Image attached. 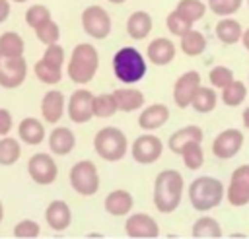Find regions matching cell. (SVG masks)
<instances>
[{
  "label": "cell",
  "instance_id": "cell-30",
  "mask_svg": "<svg viewBox=\"0 0 249 239\" xmlns=\"http://www.w3.org/2000/svg\"><path fill=\"white\" fill-rule=\"evenodd\" d=\"M216 103H218V93L214 91V87L200 85L198 91H196L195 97H193L191 107H193L196 113H210V111H214Z\"/></svg>",
  "mask_w": 249,
  "mask_h": 239
},
{
  "label": "cell",
  "instance_id": "cell-7",
  "mask_svg": "<svg viewBox=\"0 0 249 239\" xmlns=\"http://www.w3.org/2000/svg\"><path fill=\"white\" fill-rule=\"evenodd\" d=\"M111 27H113L111 16L103 6L93 4V6H88L82 12V29L91 39H95V41L107 39L109 33H111Z\"/></svg>",
  "mask_w": 249,
  "mask_h": 239
},
{
  "label": "cell",
  "instance_id": "cell-8",
  "mask_svg": "<svg viewBox=\"0 0 249 239\" xmlns=\"http://www.w3.org/2000/svg\"><path fill=\"white\" fill-rule=\"evenodd\" d=\"M27 173L35 185H53L58 177V165L47 152H37L27 161Z\"/></svg>",
  "mask_w": 249,
  "mask_h": 239
},
{
  "label": "cell",
  "instance_id": "cell-39",
  "mask_svg": "<svg viewBox=\"0 0 249 239\" xmlns=\"http://www.w3.org/2000/svg\"><path fill=\"white\" fill-rule=\"evenodd\" d=\"M35 35H37V39H39L45 47H47V45H54V43H58V39H60V27H58L56 21L49 19V21H45L43 25H39V27L35 29Z\"/></svg>",
  "mask_w": 249,
  "mask_h": 239
},
{
  "label": "cell",
  "instance_id": "cell-14",
  "mask_svg": "<svg viewBox=\"0 0 249 239\" xmlns=\"http://www.w3.org/2000/svg\"><path fill=\"white\" fill-rule=\"evenodd\" d=\"M243 134L237 128H226L222 130L214 142H212V154L218 159H231L241 148H243Z\"/></svg>",
  "mask_w": 249,
  "mask_h": 239
},
{
  "label": "cell",
  "instance_id": "cell-27",
  "mask_svg": "<svg viewBox=\"0 0 249 239\" xmlns=\"http://www.w3.org/2000/svg\"><path fill=\"white\" fill-rule=\"evenodd\" d=\"M33 74L35 78L41 82V84H47V85H54L62 80V66H56V64H51L47 62L45 58H39L35 64H33Z\"/></svg>",
  "mask_w": 249,
  "mask_h": 239
},
{
  "label": "cell",
  "instance_id": "cell-47",
  "mask_svg": "<svg viewBox=\"0 0 249 239\" xmlns=\"http://www.w3.org/2000/svg\"><path fill=\"white\" fill-rule=\"evenodd\" d=\"M243 126H245V128H249V107L243 111Z\"/></svg>",
  "mask_w": 249,
  "mask_h": 239
},
{
  "label": "cell",
  "instance_id": "cell-48",
  "mask_svg": "<svg viewBox=\"0 0 249 239\" xmlns=\"http://www.w3.org/2000/svg\"><path fill=\"white\" fill-rule=\"evenodd\" d=\"M4 222V204H2V200H0V223Z\"/></svg>",
  "mask_w": 249,
  "mask_h": 239
},
{
  "label": "cell",
  "instance_id": "cell-25",
  "mask_svg": "<svg viewBox=\"0 0 249 239\" xmlns=\"http://www.w3.org/2000/svg\"><path fill=\"white\" fill-rule=\"evenodd\" d=\"M113 95L117 99L119 111L123 113H132L144 107V93L136 87H119L113 91Z\"/></svg>",
  "mask_w": 249,
  "mask_h": 239
},
{
  "label": "cell",
  "instance_id": "cell-9",
  "mask_svg": "<svg viewBox=\"0 0 249 239\" xmlns=\"http://www.w3.org/2000/svg\"><path fill=\"white\" fill-rule=\"evenodd\" d=\"M27 78V62L23 56H8L0 52V87L16 89Z\"/></svg>",
  "mask_w": 249,
  "mask_h": 239
},
{
  "label": "cell",
  "instance_id": "cell-2",
  "mask_svg": "<svg viewBox=\"0 0 249 239\" xmlns=\"http://www.w3.org/2000/svg\"><path fill=\"white\" fill-rule=\"evenodd\" d=\"M99 68V52L91 43H78L68 58L66 74L74 84H89Z\"/></svg>",
  "mask_w": 249,
  "mask_h": 239
},
{
  "label": "cell",
  "instance_id": "cell-51",
  "mask_svg": "<svg viewBox=\"0 0 249 239\" xmlns=\"http://www.w3.org/2000/svg\"><path fill=\"white\" fill-rule=\"evenodd\" d=\"M247 6H249V0H247Z\"/></svg>",
  "mask_w": 249,
  "mask_h": 239
},
{
  "label": "cell",
  "instance_id": "cell-13",
  "mask_svg": "<svg viewBox=\"0 0 249 239\" xmlns=\"http://www.w3.org/2000/svg\"><path fill=\"white\" fill-rule=\"evenodd\" d=\"M200 87V74L196 70H189L181 74L173 84V101L179 109H187L193 103L195 93Z\"/></svg>",
  "mask_w": 249,
  "mask_h": 239
},
{
  "label": "cell",
  "instance_id": "cell-22",
  "mask_svg": "<svg viewBox=\"0 0 249 239\" xmlns=\"http://www.w3.org/2000/svg\"><path fill=\"white\" fill-rule=\"evenodd\" d=\"M49 150L54 155H68L76 148V134L66 126H56L49 134Z\"/></svg>",
  "mask_w": 249,
  "mask_h": 239
},
{
  "label": "cell",
  "instance_id": "cell-26",
  "mask_svg": "<svg viewBox=\"0 0 249 239\" xmlns=\"http://www.w3.org/2000/svg\"><path fill=\"white\" fill-rule=\"evenodd\" d=\"M216 37L220 43L224 45H235L237 41H241L243 37V29H241V23L237 19H231V17H224L216 23Z\"/></svg>",
  "mask_w": 249,
  "mask_h": 239
},
{
  "label": "cell",
  "instance_id": "cell-23",
  "mask_svg": "<svg viewBox=\"0 0 249 239\" xmlns=\"http://www.w3.org/2000/svg\"><path fill=\"white\" fill-rule=\"evenodd\" d=\"M152 27H154L152 16H150L148 12H144V10L132 12V14L128 16V19H126V33H128V37L134 39V41L146 39V37L150 35Z\"/></svg>",
  "mask_w": 249,
  "mask_h": 239
},
{
  "label": "cell",
  "instance_id": "cell-16",
  "mask_svg": "<svg viewBox=\"0 0 249 239\" xmlns=\"http://www.w3.org/2000/svg\"><path fill=\"white\" fill-rule=\"evenodd\" d=\"M64 111H66V99H64L62 91L51 89L43 95V99H41V117L47 124H56L62 119Z\"/></svg>",
  "mask_w": 249,
  "mask_h": 239
},
{
  "label": "cell",
  "instance_id": "cell-20",
  "mask_svg": "<svg viewBox=\"0 0 249 239\" xmlns=\"http://www.w3.org/2000/svg\"><path fill=\"white\" fill-rule=\"evenodd\" d=\"M47 132H45V122L37 117H25L18 124V138L27 144V146H39L43 144Z\"/></svg>",
  "mask_w": 249,
  "mask_h": 239
},
{
  "label": "cell",
  "instance_id": "cell-1",
  "mask_svg": "<svg viewBox=\"0 0 249 239\" xmlns=\"http://www.w3.org/2000/svg\"><path fill=\"white\" fill-rule=\"evenodd\" d=\"M185 190L183 175L175 169H163L154 181V206L161 214H171L179 208Z\"/></svg>",
  "mask_w": 249,
  "mask_h": 239
},
{
  "label": "cell",
  "instance_id": "cell-10",
  "mask_svg": "<svg viewBox=\"0 0 249 239\" xmlns=\"http://www.w3.org/2000/svg\"><path fill=\"white\" fill-rule=\"evenodd\" d=\"M130 154H132V159L140 165H152L156 163L161 154H163V142L152 134V132H146V134H140L138 138H134L132 146H130Z\"/></svg>",
  "mask_w": 249,
  "mask_h": 239
},
{
  "label": "cell",
  "instance_id": "cell-24",
  "mask_svg": "<svg viewBox=\"0 0 249 239\" xmlns=\"http://www.w3.org/2000/svg\"><path fill=\"white\" fill-rule=\"evenodd\" d=\"M202 136H204V134H202V128H200V126L189 124V126H183V128L175 130V132L169 136L167 146H169V150H171L173 154H179V155H181V152H183L185 146H189L191 142H202Z\"/></svg>",
  "mask_w": 249,
  "mask_h": 239
},
{
  "label": "cell",
  "instance_id": "cell-5",
  "mask_svg": "<svg viewBox=\"0 0 249 239\" xmlns=\"http://www.w3.org/2000/svg\"><path fill=\"white\" fill-rule=\"evenodd\" d=\"M93 150L105 161H121L128 150L126 134L117 126H103L93 136Z\"/></svg>",
  "mask_w": 249,
  "mask_h": 239
},
{
  "label": "cell",
  "instance_id": "cell-46",
  "mask_svg": "<svg viewBox=\"0 0 249 239\" xmlns=\"http://www.w3.org/2000/svg\"><path fill=\"white\" fill-rule=\"evenodd\" d=\"M241 41H243V47L249 51V27L243 31V37H241Z\"/></svg>",
  "mask_w": 249,
  "mask_h": 239
},
{
  "label": "cell",
  "instance_id": "cell-18",
  "mask_svg": "<svg viewBox=\"0 0 249 239\" xmlns=\"http://www.w3.org/2000/svg\"><path fill=\"white\" fill-rule=\"evenodd\" d=\"M167 120H169V109L163 103H152L144 107L142 113L138 115V126L146 132H154L161 128Z\"/></svg>",
  "mask_w": 249,
  "mask_h": 239
},
{
  "label": "cell",
  "instance_id": "cell-35",
  "mask_svg": "<svg viewBox=\"0 0 249 239\" xmlns=\"http://www.w3.org/2000/svg\"><path fill=\"white\" fill-rule=\"evenodd\" d=\"M206 8H208V4H204V2H200V0H179V4L175 6V10H177L183 17H187L189 21H193V23L204 17Z\"/></svg>",
  "mask_w": 249,
  "mask_h": 239
},
{
  "label": "cell",
  "instance_id": "cell-33",
  "mask_svg": "<svg viewBox=\"0 0 249 239\" xmlns=\"http://www.w3.org/2000/svg\"><path fill=\"white\" fill-rule=\"evenodd\" d=\"M222 101H224V105H228V107H237V105H241L243 101H245V97H247V87H245V84L243 82H239V80H233V82H230L224 89H222Z\"/></svg>",
  "mask_w": 249,
  "mask_h": 239
},
{
  "label": "cell",
  "instance_id": "cell-40",
  "mask_svg": "<svg viewBox=\"0 0 249 239\" xmlns=\"http://www.w3.org/2000/svg\"><path fill=\"white\" fill-rule=\"evenodd\" d=\"M241 4H243V0H208L210 12L216 16H222V17L233 16L241 8Z\"/></svg>",
  "mask_w": 249,
  "mask_h": 239
},
{
  "label": "cell",
  "instance_id": "cell-42",
  "mask_svg": "<svg viewBox=\"0 0 249 239\" xmlns=\"http://www.w3.org/2000/svg\"><path fill=\"white\" fill-rule=\"evenodd\" d=\"M41 235V225L33 220H21L14 225V237L19 239H35Z\"/></svg>",
  "mask_w": 249,
  "mask_h": 239
},
{
  "label": "cell",
  "instance_id": "cell-21",
  "mask_svg": "<svg viewBox=\"0 0 249 239\" xmlns=\"http://www.w3.org/2000/svg\"><path fill=\"white\" fill-rule=\"evenodd\" d=\"M103 206H105V212L109 216H115V218H121V216H126L130 214L132 206H134V198L128 190L124 188H115L111 190L105 200H103Z\"/></svg>",
  "mask_w": 249,
  "mask_h": 239
},
{
  "label": "cell",
  "instance_id": "cell-45",
  "mask_svg": "<svg viewBox=\"0 0 249 239\" xmlns=\"http://www.w3.org/2000/svg\"><path fill=\"white\" fill-rule=\"evenodd\" d=\"M10 12H12L10 0H0V23H4L10 17Z\"/></svg>",
  "mask_w": 249,
  "mask_h": 239
},
{
  "label": "cell",
  "instance_id": "cell-12",
  "mask_svg": "<svg viewBox=\"0 0 249 239\" xmlns=\"http://www.w3.org/2000/svg\"><path fill=\"white\" fill-rule=\"evenodd\" d=\"M226 198L231 206L249 204V163L233 169L230 177V185L226 188Z\"/></svg>",
  "mask_w": 249,
  "mask_h": 239
},
{
  "label": "cell",
  "instance_id": "cell-28",
  "mask_svg": "<svg viewBox=\"0 0 249 239\" xmlns=\"http://www.w3.org/2000/svg\"><path fill=\"white\" fill-rule=\"evenodd\" d=\"M179 47H181L183 54H187V56H200L206 51V37L200 31L191 29L181 37Z\"/></svg>",
  "mask_w": 249,
  "mask_h": 239
},
{
  "label": "cell",
  "instance_id": "cell-17",
  "mask_svg": "<svg viewBox=\"0 0 249 239\" xmlns=\"http://www.w3.org/2000/svg\"><path fill=\"white\" fill-rule=\"evenodd\" d=\"M45 222L53 231H66L72 223V210L64 200H53L45 208Z\"/></svg>",
  "mask_w": 249,
  "mask_h": 239
},
{
  "label": "cell",
  "instance_id": "cell-50",
  "mask_svg": "<svg viewBox=\"0 0 249 239\" xmlns=\"http://www.w3.org/2000/svg\"><path fill=\"white\" fill-rule=\"evenodd\" d=\"M12 2H16V4H25V2H29V0H12Z\"/></svg>",
  "mask_w": 249,
  "mask_h": 239
},
{
  "label": "cell",
  "instance_id": "cell-37",
  "mask_svg": "<svg viewBox=\"0 0 249 239\" xmlns=\"http://www.w3.org/2000/svg\"><path fill=\"white\" fill-rule=\"evenodd\" d=\"M53 19L51 17V10L43 4H33L25 10V23L31 27V29H37L39 25H43L45 21Z\"/></svg>",
  "mask_w": 249,
  "mask_h": 239
},
{
  "label": "cell",
  "instance_id": "cell-32",
  "mask_svg": "<svg viewBox=\"0 0 249 239\" xmlns=\"http://www.w3.org/2000/svg\"><path fill=\"white\" fill-rule=\"evenodd\" d=\"M23 51H25V43L19 33L4 31L0 35V52H4L8 56H23Z\"/></svg>",
  "mask_w": 249,
  "mask_h": 239
},
{
  "label": "cell",
  "instance_id": "cell-15",
  "mask_svg": "<svg viewBox=\"0 0 249 239\" xmlns=\"http://www.w3.org/2000/svg\"><path fill=\"white\" fill-rule=\"evenodd\" d=\"M124 233L132 239H154L160 235V225L150 214L138 212V214H132L126 218Z\"/></svg>",
  "mask_w": 249,
  "mask_h": 239
},
{
  "label": "cell",
  "instance_id": "cell-19",
  "mask_svg": "<svg viewBox=\"0 0 249 239\" xmlns=\"http://www.w3.org/2000/svg\"><path fill=\"white\" fill-rule=\"evenodd\" d=\"M175 52H177V49H175L173 41L167 39V37H156L154 41H150V45H148V49H146L148 60H150L152 64H156V66H165V64H169V62L175 58Z\"/></svg>",
  "mask_w": 249,
  "mask_h": 239
},
{
  "label": "cell",
  "instance_id": "cell-43",
  "mask_svg": "<svg viewBox=\"0 0 249 239\" xmlns=\"http://www.w3.org/2000/svg\"><path fill=\"white\" fill-rule=\"evenodd\" d=\"M41 58H45L47 62H51V64H56V66H62L64 64V49H62V45H58V43H54V45H47V49H45V52H43V56Z\"/></svg>",
  "mask_w": 249,
  "mask_h": 239
},
{
  "label": "cell",
  "instance_id": "cell-34",
  "mask_svg": "<svg viewBox=\"0 0 249 239\" xmlns=\"http://www.w3.org/2000/svg\"><path fill=\"white\" fill-rule=\"evenodd\" d=\"M117 111H119V105L113 93H99L93 97V115L97 119H109Z\"/></svg>",
  "mask_w": 249,
  "mask_h": 239
},
{
  "label": "cell",
  "instance_id": "cell-41",
  "mask_svg": "<svg viewBox=\"0 0 249 239\" xmlns=\"http://www.w3.org/2000/svg\"><path fill=\"white\" fill-rule=\"evenodd\" d=\"M208 80H210V85L212 87H218V89H224L230 82H233V72L228 68V66H214L210 72H208Z\"/></svg>",
  "mask_w": 249,
  "mask_h": 239
},
{
  "label": "cell",
  "instance_id": "cell-3",
  "mask_svg": "<svg viewBox=\"0 0 249 239\" xmlns=\"http://www.w3.org/2000/svg\"><path fill=\"white\" fill-rule=\"evenodd\" d=\"M189 202L195 210L198 212H208L216 206H220V202L224 200V194H226V188H224V183L216 177H196L189 188Z\"/></svg>",
  "mask_w": 249,
  "mask_h": 239
},
{
  "label": "cell",
  "instance_id": "cell-31",
  "mask_svg": "<svg viewBox=\"0 0 249 239\" xmlns=\"http://www.w3.org/2000/svg\"><path fill=\"white\" fill-rule=\"evenodd\" d=\"M191 233H193V237H200V239H208V237L210 239H218V237H222V227L214 218L202 216V218H198L195 222Z\"/></svg>",
  "mask_w": 249,
  "mask_h": 239
},
{
  "label": "cell",
  "instance_id": "cell-6",
  "mask_svg": "<svg viewBox=\"0 0 249 239\" xmlns=\"http://www.w3.org/2000/svg\"><path fill=\"white\" fill-rule=\"evenodd\" d=\"M70 187L80 196H93L99 190V171L91 159H80L70 167Z\"/></svg>",
  "mask_w": 249,
  "mask_h": 239
},
{
  "label": "cell",
  "instance_id": "cell-11",
  "mask_svg": "<svg viewBox=\"0 0 249 239\" xmlns=\"http://www.w3.org/2000/svg\"><path fill=\"white\" fill-rule=\"evenodd\" d=\"M93 97L95 95L86 87L72 91V95L68 97V103H66V113L72 122L86 124L95 117L93 115Z\"/></svg>",
  "mask_w": 249,
  "mask_h": 239
},
{
  "label": "cell",
  "instance_id": "cell-36",
  "mask_svg": "<svg viewBox=\"0 0 249 239\" xmlns=\"http://www.w3.org/2000/svg\"><path fill=\"white\" fill-rule=\"evenodd\" d=\"M181 157H183V163L187 169H191V171L200 169L204 163V152H202L200 142H191L189 146H185L181 152Z\"/></svg>",
  "mask_w": 249,
  "mask_h": 239
},
{
  "label": "cell",
  "instance_id": "cell-49",
  "mask_svg": "<svg viewBox=\"0 0 249 239\" xmlns=\"http://www.w3.org/2000/svg\"><path fill=\"white\" fill-rule=\"evenodd\" d=\"M107 2H111V4H124L126 0H107Z\"/></svg>",
  "mask_w": 249,
  "mask_h": 239
},
{
  "label": "cell",
  "instance_id": "cell-44",
  "mask_svg": "<svg viewBox=\"0 0 249 239\" xmlns=\"http://www.w3.org/2000/svg\"><path fill=\"white\" fill-rule=\"evenodd\" d=\"M14 128V119H12V113L4 107H0V138L2 136H8L10 130Z\"/></svg>",
  "mask_w": 249,
  "mask_h": 239
},
{
  "label": "cell",
  "instance_id": "cell-38",
  "mask_svg": "<svg viewBox=\"0 0 249 239\" xmlns=\"http://www.w3.org/2000/svg\"><path fill=\"white\" fill-rule=\"evenodd\" d=\"M165 25H167L169 33H171V35H177L179 39H181L187 31L193 29V21H189L187 17H183L177 10H173L171 14H167V17H165Z\"/></svg>",
  "mask_w": 249,
  "mask_h": 239
},
{
  "label": "cell",
  "instance_id": "cell-29",
  "mask_svg": "<svg viewBox=\"0 0 249 239\" xmlns=\"http://www.w3.org/2000/svg\"><path fill=\"white\" fill-rule=\"evenodd\" d=\"M21 140H16L12 136H2L0 138V165L10 167L14 163H18V159L21 157Z\"/></svg>",
  "mask_w": 249,
  "mask_h": 239
},
{
  "label": "cell",
  "instance_id": "cell-4",
  "mask_svg": "<svg viewBox=\"0 0 249 239\" xmlns=\"http://www.w3.org/2000/svg\"><path fill=\"white\" fill-rule=\"evenodd\" d=\"M146 58L134 47H123L113 56V72L115 78L126 85L140 82L146 76Z\"/></svg>",
  "mask_w": 249,
  "mask_h": 239
}]
</instances>
